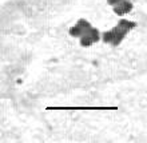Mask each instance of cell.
I'll return each instance as SVG.
<instances>
[{
    "instance_id": "7a4b0ae2",
    "label": "cell",
    "mask_w": 147,
    "mask_h": 143,
    "mask_svg": "<svg viewBox=\"0 0 147 143\" xmlns=\"http://www.w3.org/2000/svg\"><path fill=\"white\" fill-rule=\"evenodd\" d=\"M135 27H136L135 22H130V20H124V19L119 20V23L116 24L112 30L103 34V42L109 43L111 46H119L122 40L128 34V31Z\"/></svg>"
},
{
    "instance_id": "277c9868",
    "label": "cell",
    "mask_w": 147,
    "mask_h": 143,
    "mask_svg": "<svg viewBox=\"0 0 147 143\" xmlns=\"http://www.w3.org/2000/svg\"><path fill=\"white\" fill-rule=\"evenodd\" d=\"M120 1H123V0H107V3L110 4V5H115V4H118V3H120Z\"/></svg>"
},
{
    "instance_id": "6da1fadb",
    "label": "cell",
    "mask_w": 147,
    "mask_h": 143,
    "mask_svg": "<svg viewBox=\"0 0 147 143\" xmlns=\"http://www.w3.org/2000/svg\"><path fill=\"white\" fill-rule=\"evenodd\" d=\"M70 35L74 38H80V46L88 47L94 43H98L100 40L99 30L94 28L86 19L78 20L76 26L70 28Z\"/></svg>"
},
{
    "instance_id": "3957f363",
    "label": "cell",
    "mask_w": 147,
    "mask_h": 143,
    "mask_svg": "<svg viewBox=\"0 0 147 143\" xmlns=\"http://www.w3.org/2000/svg\"><path fill=\"white\" fill-rule=\"evenodd\" d=\"M131 9H132V3L131 1H128V0H123V1H120V3H118V4L114 5V12L119 16L131 12Z\"/></svg>"
}]
</instances>
